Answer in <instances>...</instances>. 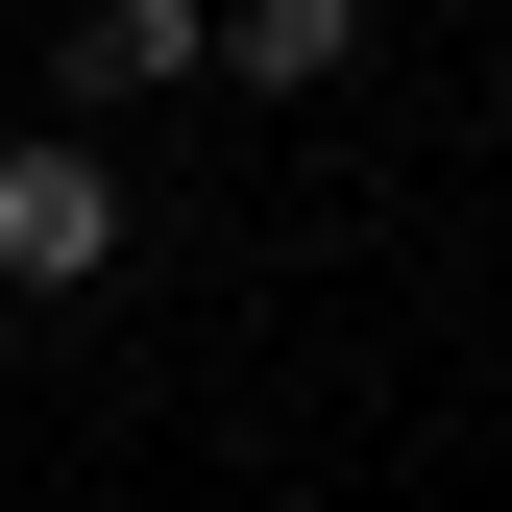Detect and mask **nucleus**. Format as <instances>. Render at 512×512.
I'll return each mask as SVG.
<instances>
[{"mask_svg":"<svg viewBox=\"0 0 512 512\" xmlns=\"http://www.w3.org/2000/svg\"><path fill=\"white\" fill-rule=\"evenodd\" d=\"M0 269H25V293H98V269H122V171L74 147V122L0 147Z\"/></svg>","mask_w":512,"mask_h":512,"instance_id":"obj_1","label":"nucleus"},{"mask_svg":"<svg viewBox=\"0 0 512 512\" xmlns=\"http://www.w3.org/2000/svg\"><path fill=\"white\" fill-rule=\"evenodd\" d=\"M366 49V0H196V74H244V98H317Z\"/></svg>","mask_w":512,"mask_h":512,"instance_id":"obj_3","label":"nucleus"},{"mask_svg":"<svg viewBox=\"0 0 512 512\" xmlns=\"http://www.w3.org/2000/svg\"><path fill=\"white\" fill-rule=\"evenodd\" d=\"M171 74H196V0H74V25H49V122H122Z\"/></svg>","mask_w":512,"mask_h":512,"instance_id":"obj_2","label":"nucleus"}]
</instances>
